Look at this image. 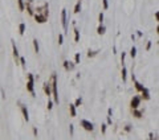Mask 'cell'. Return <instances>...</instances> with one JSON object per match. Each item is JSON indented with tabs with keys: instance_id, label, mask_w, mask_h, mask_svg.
Returning a JSON list of instances; mask_svg holds the SVG:
<instances>
[{
	"instance_id": "1",
	"label": "cell",
	"mask_w": 159,
	"mask_h": 140,
	"mask_svg": "<svg viewBox=\"0 0 159 140\" xmlns=\"http://www.w3.org/2000/svg\"><path fill=\"white\" fill-rule=\"evenodd\" d=\"M50 89H52V97H53V102L56 105H58L60 99H58V90H57V74L52 73L50 75Z\"/></svg>"
},
{
	"instance_id": "2",
	"label": "cell",
	"mask_w": 159,
	"mask_h": 140,
	"mask_svg": "<svg viewBox=\"0 0 159 140\" xmlns=\"http://www.w3.org/2000/svg\"><path fill=\"white\" fill-rule=\"evenodd\" d=\"M27 91H29L32 97H36L35 94V77H33V74H31V73H28L27 74Z\"/></svg>"
},
{
	"instance_id": "3",
	"label": "cell",
	"mask_w": 159,
	"mask_h": 140,
	"mask_svg": "<svg viewBox=\"0 0 159 140\" xmlns=\"http://www.w3.org/2000/svg\"><path fill=\"white\" fill-rule=\"evenodd\" d=\"M80 124H81V127L84 128L85 131H87V132H92L93 130H94V124H93L90 120H86V119H81L80 120Z\"/></svg>"
},
{
	"instance_id": "4",
	"label": "cell",
	"mask_w": 159,
	"mask_h": 140,
	"mask_svg": "<svg viewBox=\"0 0 159 140\" xmlns=\"http://www.w3.org/2000/svg\"><path fill=\"white\" fill-rule=\"evenodd\" d=\"M61 25H62L64 32L66 33V30H68V13H66V9H65V8L61 11Z\"/></svg>"
},
{
	"instance_id": "5",
	"label": "cell",
	"mask_w": 159,
	"mask_h": 140,
	"mask_svg": "<svg viewBox=\"0 0 159 140\" xmlns=\"http://www.w3.org/2000/svg\"><path fill=\"white\" fill-rule=\"evenodd\" d=\"M17 105H19L20 110H21V114H23V116H24V120L25 122H29V112H28L27 106H25L24 103H21V102H17Z\"/></svg>"
},
{
	"instance_id": "6",
	"label": "cell",
	"mask_w": 159,
	"mask_h": 140,
	"mask_svg": "<svg viewBox=\"0 0 159 140\" xmlns=\"http://www.w3.org/2000/svg\"><path fill=\"white\" fill-rule=\"evenodd\" d=\"M141 97L139 95H134V97L131 98V102H130V107H131V110H134V108H138L139 106H141Z\"/></svg>"
},
{
	"instance_id": "7",
	"label": "cell",
	"mask_w": 159,
	"mask_h": 140,
	"mask_svg": "<svg viewBox=\"0 0 159 140\" xmlns=\"http://www.w3.org/2000/svg\"><path fill=\"white\" fill-rule=\"evenodd\" d=\"M36 13H42L44 16H49V5H48V3H44V5L42 7H37L36 8Z\"/></svg>"
},
{
	"instance_id": "8",
	"label": "cell",
	"mask_w": 159,
	"mask_h": 140,
	"mask_svg": "<svg viewBox=\"0 0 159 140\" xmlns=\"http://www.w3.org/2000/svg\"><path fill=\"white\" fill-rule=\"evenodd\" d=\"M11 42H12V52H13V60H15L16 65L19 63V58H20V54H19V49L17 46H16V42L13 40H11Z\"/></svg>"
},
{
	"instance_id": "9",
	"label": "cell",
	"mask_w": 159,
	"mask_h": 140,
	"mask_svg": "<svg viewBox=\"0 0 159 140\" xmlns=\"http://www.w3.org/2000/svg\"><path fill=\"white\" fill-rule=\"evenodd\" d=\"M33 17H35L36 23H39V24H44V23H47V20H48V17L44 16L42 13H33Z\"/></svg>"
},
{
	"instance_id": "10",
	"label": "cell",
	"mask_w": 159,
	"mask_h": 140,
	"mask_svg": "<svg viewBox=\"0 0 159 140\" xmlns=\"http://www.w3.org/2000/svg\"><path fill=\"white\" fill-rule=\"evenodd\" d=\"M42 90H44V93H45V95H47L48 98L52 95V89H50V82L49 81H45L44 82V85H42Z\"/></svg>"
},
{
	"instance_id": "11",
	"label": "cell",
	"mask_w": 159,
	"mask_h": 140,
	"mask_svg": "<svg viewBox=\"0 0 159 140\" xmlns=\"http://www.w3.org/2000/svg\"><path fill=\"white\" fill-rule=\"evenodd\" d=\"M141 99H143V100H150V98H151V95H150V90L147 87H143L142 89V91H141Z\"/></svg>"
},
{
	"instance_id": "12",
	"label": "cell",
	"mask_w": 159,
	"mask_h": 140,
	"mask_svg": "<svg viewBox=\"0 0 159 140\" xmlns=\"http://www.w3.org/2000/svg\"><path fill=\"white\" fill-rule=\"evenodd\" d=\"M24 3H25V8H27L28 13H29L31 16H33L35 11H33V7H32V0H24Z\"/></svg>"
},
{
	"instance_id": "13",
	"label": "cell",
	"mask_w": 159,
	"mask_h": 140,
	"mask_svg": "<svg viewBox=\"0 0 159 140\" xmlns=\"http://www.w3.org/2000/svg\"><path fill=\"white\" fill-rule=\"evenodd\" d=\"M74 66H76V63L74 62H70V61H64V69L66 70V71H72L73 69H74Z\"/></svg>"
},
{
	"instance_id": "14",
	"label": "cell",
	"mask_w": 159,
	"mask_h": 140,
	"mask_svg": "<svg viewBox=\"0 0 159 140\" xmlns=\"http://www.w3.org/2000/svg\"><path fill=\"white\" fill-rule=\"evenodd\" d=\"M131 112H133V116L137 118V119H141V118L143 116V112H142L141 110H138V108H134V110H131Z\"/></svg>"
},
{
	"instance_id": "15",
	"label": "cell",
	"mask_w": 159,
	"mask_h": 140,
	"mask_svg": "<svg viewBox=\"0 0 159 140\" xmlns=\"http://www.w3.org/2000/svg\"><path fill=\"white\" fill-rule=\"evenodd\" d=\"M69 114H70V116H72V118L77 116V111H76V106L73 105V103H70V105H69Z\"/></svg>"
},
{
	"instance_id": "16",
	"label": "cell",
	"mask_w": 159,
	"mask_h": 140,
	"mask_svg": "<svg viewBox=\"0 0 159 140\" xmlns=\"http://www.w3.org/2000/svg\"><path fill=\"white\" fill-rule=\"evenodd\" d=\"M133 82H134V87H135V90H137V91H139V93H141V91H142V89H143L144 86L142 85L141 82H138L137 79H135V81H133Z\"/></svg>"
},
{
	"instance_id": "17",
	"label": "cell",
	"mask_w": 159,
	"mask_h": 140,
	"mask_svg": "<svg viewBox=\"0 0 159 140\" xmlns=\"http://www.w3.org/2000/svg\"><path fill=\"white\" fill-rule=\"evenodd\" d=\"M25 28H27V25H25V23H20L19 24V35L23 36L25 33Z\"/></svg>"
},
{
	"instance_id": "18",
	"label": "cell",
	"mask_w": 159,
	"mask_h": 140,
	"mask_svg": "<svg viewBox=\"0 0 159 140\" xmlns=\"http://www.w3.org/2000/svg\"><path fill=\"white\" fill-rule=\"evenodd\" d=\"M17 7H19V11H20V12H24V9H25V3H24V0H17Z\"/></svg>"
},
{
	"instance_id": "19",
	"label": "cell",
	"mask_w": 159,
	"mask_h": 140,
	"mask_svg": "<svg viewBox=\"0 0 159 140\" xmlns=\"http://www.w3.org/2000/svg\"><path fill=\"white\" fill-rule=\"evenodd\" d=\"M105 30H106L105 25L103 24H99L98 28H97V33H98V35H105Z\"/></svg>"
},
{
	"instance_id": "20",
	"label": "cell",
	"mask_w": 159,
	"mask_h": 140,
	"mask_svg": "<svg viewBox=\"0 0 159 140\" xmlns=\"http://www.w3.org/2000/svg\"><path fill=\"white\" fill-rule=\"evenodd\" d=\"M121 75H122V81H123V82H126V75H127V69H126V66H122Z\"/></svg>"
},
{
	"instance_id": "21",
	"label": "cell",
	"mask_w": 159,
	"mask_h": 140,
	"mask_svg": "<svg viewBox=\"0 0 159 140\" xmlns=\"http://www.w3.org/2000/svg\"><path fill=\"white\" fill-rule=\"evenodd\" d=\"M99 53V50H87V57L89 58H92V57H95V56H97Z\"/></svg>"
},
{
	"instance_id": "22",
	"label": "cell",
	"mask_w": 159,
	"mask_h": 140,
	"mask_svg": "<svg viewBox=\"0 0 159 140\" xmlns=\"http://www.w3.org/2000/svg\"><path fill=\"white\" fill-rule=\"evenodd\" d=\"M80 11H81V0H78V1L76 3V5H74V11H73V13H78Z\"/></svg>"
},
{
	"instance_id": "23",
	"label": "cell",
	"mask_w": 159,
	"mask_h": 140,
	"mask_svg": "<svg viewBox=\"0 0 159 140\" xmlns=\"http://www.w3.org/2000/svg\"><path fill=\"white\" fill-rule=\"evenodd\" d=\"M130 57H131L133 60L137 57V48L135 46H131V49H130Z\"/></svg>"
},
{
	"instance_id": "24",
	"label": "cell",
	"mask_w": 159,
	"mask_h": 140,
	"mask_svg": "<svg viewBox=\"0 0 159 140\" xmlns=\"http://www.w3.org/2000/svg\"><path fill=\"white\" fill-rule=\"evenodd\" d=\"M33 48H35V53L40 52V48H39V41L36 38H33Z\"/></svg>"
},
{
	"instance_id": "25",
	"label": "cell",
	"mask_w": 159,
	"mask_h": 140,
	"mask_svg": "<svg viewBox=\"0 0 159 140\" xmlns=\"http://www.w3.org/2000/svg\"><path fill=\"white\" fill-rule=\"evenodd\" d=\"M74 41L76 42H78L80 41V30L76 27H74Z\"/></svg>"
},
{
	"instance_id": "26",
	"label": "cell",
	"mask_w": 159,
	"mask_h": 140,
	"mask_svg": "<svg viewBox=\"0 0 159 140\" xmlns=\"http://www.w3.org/2000/svg\"><path fill=\"white\" fill-rule=\"evenodd\" d=\"M19 63L21 65V68H23V69L27 68V63H25V58H24V57H20V58H19Z\"/></svg>"
},
{
	"instance_id": "27",
	"label": "cell",
	"mask_w": 159,
	"mask_h": 140,
	"mask_svg": "<svg viewBox=\"0 0 159 140\" xmlns=\"http://www.w3.org/2000/svg\"><path fill=\"white\" fill-rule=\"evenodd\" d=\"M73 105H74L76 107H80V106L82 105V98H77V99H76V102L73 103Z\"/></svg>"
},
{
	"instance_id": "28",
	"label": "cell",
	"mask_w": 159,
	"mask_h": 140,
	"mask_svg": "<svg viewBox=\"0 0 159 140\" xmlns=\"http://www.w3.org/2000/svg\"><path fill=\"white\" fill-rule=\"evenodd\" d=\"M80 61H81V56H80V53H76V56H74V63L77 65V63H80Z\"/></svg>"
},
{
	"instance_id": "29",
	"label": "cell",
	"mask_w": 159,
	"mask_h": 140,
	"mask_svg": "<svg viewBox=\"0 0 159 140\" xmlns=\"http://www.w3.org/2000/svg\"><path fill=\"white\" fill-rule=\"evenodd\" d=\"M62 44H64V35L60 33L58 35V45H62Z\"/></svg>"
},
{
	"instance_id": "30",
	"label": "cell",
	"mask_w": 159,
	"mask_h": 140,
	"mask_svg": "<svg viewBox=\"0 0 159 140\" xmlns=\"http://www.w3.org/2000/svg\"><path fill=\"white\" fill-rule=\"evenodd\" d=\"M125 58H126V53L122 52V54H121V63H122V66H125Z\"/></svg>"
},
{
	"instance_id": "31",
	"label": "cell",
	"mask_w": 159,
	"mask_h": 140,
	"mask_svg": "<svg viewBox=\"0 0 159 140\" xmlns=\"http://www.w3.org/2000/svg\"><path fill=\"white\" fill-rule=\"evenodd\" d=\"M98 23L99 24H103V12H101L98 15Z\"/></svg>"
},
{
	"instance_id": "32",
	"label": "cell",
	"mask_w": 159,
	"mask_h": 140,
	"mask_svg": "<svg viewBox=\"0 0 159 140\" xmlns=\"http://www.w3.org/2000/svg\"><path fill=\"white\" fill-rule=\"evenodd\" d=\"M47 107H48V110H52V108H53V102L49 99V98H48V105H47Z\"/></svg>"
},
{
	"instance_id": "33",
	"label": "cell",
	"mask_w": 159,
	"mask_h": 140,
	"mask_svg": "<svg viewBox=\"0 0 159 140\" xmlns=\"http://www.w3.org/2000/svg\"><path fill=\"white\" fill-rule=\"evenodd\" d=\"M131 130H133V127H131L130 124H126V126H125V128H123V131H125V132H130Z\"/></svg>"
},
{
	"instance_id": "34",
	"label": "cell",
	"mask_w": 159,
	"mask_h": 140,
	"mask_svg": "<svg viewBox=\"0 0 159 140\" xmlns=\"http://www.w3.org/2000/svg\"><path fill=\"white\" fill-rule=\"evenodd\" d=\"M106 128H107V124H102L101 126V132L103 133V135L106 133Z\"/></svg>"
},
{
	"instance_id": "35",
	"label": "cell",
	"mask_w": 159,
	"mask_h": 140,
	"mask_svg": "<svg viewBox=\"0 0 159 140\" xmlns=\"http://www.w3.org/2000/svg\"><path fill=\"white\" fill-rule=\"evenodd\" d=\"M69 131H70V136H73V133H74V126L73 124L69 126Z\"/></svg>"
},
{
	"instance_id": "36",
	"label": "cell",
	"mask_w": 159,
	"mask_h": 140,
	"mask_svg": "<svg viewBox=\"0 0 159 140\" xmlns=\"http://www.w3.org/2000/svg\"><path fill=\"white\" fill-rule=\"evenodd\" d=\"M102 3H103V9H107V8H109V3H107V0H102Z\"/></svg>"
},
{
	"instance_id": "37",
	"label": "cell",
	"mask_w": 159,
	"mask_h": 140,
	"mask_svg": "<svg viewBox=\"0 0 159 140\" xmlns=\"http://www.w3.org/2000/svg\"><path fill=\"white\" fill-rule=\"evenodd\" d=\"M151 45H152L151 41H147V45H146V50H147V52H149V50L151 49Z\"/></svg>"
},
{
	"instance_id": "38",
	"label": "cell",
	"mask_w": 159,
	"mask_h": 140,
	"mask_svg": "<svg viewBox=\"0 0 159 140\" xmlns=\"http://www.w3.org/2000/svg\"><path fill=\"white\" fill-rule=\"evenodd\" d=\"M149 138H150V140H157V135H154V133H152V132H150Z\"/></svg>"
},
{
	"instance_id": "39",
	"label": "cell",
	"mask_w": 159,
	"mask_h": 140,
	"mask_svg": "<svg viewBox=\"0 0 159 140\" xmlns=\"http://www.w3.org/2000/svg\"><path fill=\"white\" fill-rule=\"evenodd\" d=\"M107 124H113V120H111V116H107Z\"/></svg>"
},
{
	"instance_id": "40",
	"label": "cell",
	"mask_w": 159,
	"mask_h": 140,
	"mask_svg": "<svg viewBox=\"0 0 159 140\" xmlns=\"http://www.w3.org/2000/svg\"><path fill=\"white\" fill-rule=\"evenodd\" d=\"M154 17H155V20L158 21V19H159V13H158V12H155V13H154Z\"/></svg>"
},
{
	"instance_id": "41",
	"label": "cell",
	"mask_w": 159,
	"mask_h": 140,
	"mask_svg": "<svg viewBox=\"0 0 159 140\" xmlns=\"http://www.w3.org/2000/svg\"><path fill=\"white\" fill-rule=\"evenodd\" d=\"M107 114H109V116L113 115V110H111V108H109V110H107Z\"/></svg>"
},
{
	"instance_id": "42",
	"label": "cell",
	"mask_w": 159,
	"mask_h": 140,
	"mask_svg": "<svg viewBox=\"0 0 159 140\" xmlns=\"http://www.w3.org/2000/svg\"><path fill=\"white\" fill-rule=\"evenodd\" d=\"M33 135L37 136V128H33Z\"/></svg>"
},
{
	"instance_id": "43",
	"label": "cell",
	"mask_w": 159,
	"mask_h": 140,
	"mask_svg": "<svg viewBox=\"0 0 159 140\" xmlns=\"http://www.w3.org/2000/svg\"><path fill=\"white\" fill-rule=\"evenodd\" d=\"M137 36H138V37H142V32H141V30H137Z\"/></svg>"
}]
</instances>
